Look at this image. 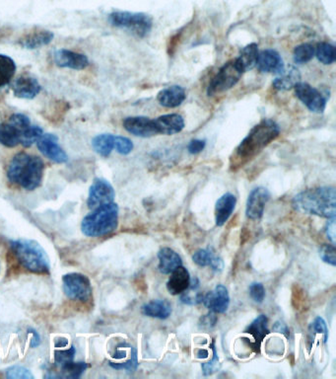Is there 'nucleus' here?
Segmentation results:
<instances>
[{
  "instance_id": "obj_21",
  "label": "nucleus",
  "mask_w": 336,
  "mask_h": 379,
  "mask_svg": "<svg viewBox=\"0 0 336 379\" xmlns=\"http://www.w3.org/2000/svg\"><path fill=\"white\" fill-rule=\"evenodd\" d=\"M171 277L167 283V289L172 296H179L186 291L191 283V275L185 267L180 266L170 274Z\"/></svg>"
},
{
  "instance_id": "obj_1",
  "label": "nucleus",
  "mask_w": 336,
  "mask_h": 379,
  "mask_svg": "<svg viewBox=\"0 0 336 379\" xmlns=\"http://www.w3.org/2000/svg\"><path fill=\"white\" fill-rule=\"evenodd\" d=\"M279 134L280 127L277 123L271 119L262 120L260 124L253 127L248 136L238 145L234 156L231 158L232 167H240L255 158L267 145L275 141Z\"/></svg>"
},
{
  "instance_id": "obj_52",
  "label": "nucleus",
  "mask_w": 336,
  "mask_h": 379,
  "mask_svg": "<svg viewBox=\"0 0 336 379\" xmlns=\"http://www.w3.org/2000/svg\"><path fill=\"white\" fill-rule=\"evenodd\" d=\"M127 357V351L123 350H120V349H116V351L115 353V355H114V358H118V360H120V358H125Z\"/></svg>"
},
{
  "instance_id": "obj_27",
  "label": "nucleus",
  "mask_w": 336,
  "mask_h": 379,
  "mask_svg": "<svg viewBox=\"0 0 336 379\" xmlns=\"http://www.w3.org/2000/svg\"><path fill=\"white\" fill-rule=\"evenodd\" d=\"M258 52H258V45L255 43L246 45L241 50L236 61L244 72L253 70L257 65Z\"/></svg>"
},
{
  "instance_id": "obj_13",
  "label": "nucleus",
  "mask_w": 336,
  "mask_h": 379,
  "mask_svg": "<svg viewBox=\"0 0 336 379\" xmlns=\"http://www.w3.org/2000/svg\"><path fill=\"white\" fill-rule=\"evenodd\" d=\"M202 303L209 311L218 314H225L230 305L227 287L223 285H217L213 291L203 296Z\"/></svg>"
},
{
  "instance_id": "obj_14",
  "label": "nucleus",
  "mask_w": 336,
  "mask_h": 379,
  "mask_svg": "<svg viewBox=\"0 0 336 379\" xmlns=\"http://www.w3.org/2000/svg\"><path fill=\"white\" fill-rule=\"evenodd\" d=\"M123 125L125 131L139 138H151L158 134L154 120L150 118L143 116L125 118Z\"/></svg>"
},
{
  "instance_id": "obj_20",
  "label": "nucleus",
  "mask_w": 336,
  "mask_h": 379,
  "mask_svg": "<svg viewBox=\"0 0 336 379\" xmlns=\"http://www.w3.org/2000/svg\"><path fill=\"white\" fill-rule=\"evenodd\" d=\"M154 122L156 125L158 134H165V136L179 134L185 127L184 118L179 114L163 115L154 119Z\"/></svg>"
},
{
  "instance_id": "obj_33",
  "label": "nucleus",
  "mask_w": 336,
  "mask_h": 379,
  "mask_svg": "<svg viewBox=\"0 0 336 379\" xmlns=\"http://www.w3.org/2000/svg\"><path fill=\"white\" fill-rule=\"evenodd\" d=\"M43 131L38 125H30L25 131L21 132L20 136V145L24 146V147H30L36 143V141L42 138Z\"/></svg>"
},
{
  "instance_id": "obj_32",
  "label": "nucleus",
  "mask_w": 336,
  "mask_h": 379,
  "mask_svg": "<svg viewBox=\"0 0 336 379\" xmlns=\"http://www.w3.org/2000/svg\"><path fill=\"white\" fill-rule=\"evenodd\" d=\"M88 367L89 365L86 362H74L73 360H70V362L61 365V378L78 379Z\"/></svg>"
},
{
  "instance_id": "obj_15",
  "label": "nucleus",
  "mask_w": 336,
  "mask_h": 379,
  "mask_svg": "<svg viewBox=\"0 0 336 379\" xmlns=\"http://www.w3.org/2000/svg\"><path fill=\"white\" fill-rule=\"evenodd\" d=\"M54 59L59 68H70V70H85L89 65V59L85 54L70 51L66 49L56 50L54 52Z\"/></svg>"
},
{
  "instance_id": "obj_34",
  "label": "nucleus",
  "mask_w": 336,
  "mask_h": 379,
  "mask_svg": "<svg viewBox=\"0 0 336 379\" xmlns=\"http://www.w3.org/2000/svg\"><path fill=\"white\" fill-rule=\"evenodd\" d=\"M315 57V47L311 44H302L295 48L293 59L295 63L304 65Z\"/></svg>"
},
{
  "instance_id": "obj_44",
  "label": "nucleus",
  "mask_w": 336,
  "mask_h": 379,
  "mask_svg": "<svg viewBox=\"0 0 336 379\" xmlns=\"http://www.w3.org/2000/svg\"><path fill=\"white\" fill-rule=\"evenodd\" d=\"M212 350H213V358H212L211 362H205V364L201 365L204 376H211V374H213L219 367L218 356H217V351L216 349H215L214 344L212 345Z\"/></svg>"
},
{
  "instance_id": "obj_7",
  "label": "nucleus",
  "mask_w": 336,
  "mask_h": 379,
  "mask_svg": "<svg viewBox=\"0 0 336 379\" xmlns=\"http://www.w3.org/2000/svg\"><path fill=\"white\" fill-rule=\"evenodd\" d=\"M243 74V70L238 65L236 59L225 63L210 81L207 88L208 96L220 94L234 88Z\"/></svg>"
},
{
  "instance_id": "obj_36",
  "label": "nucleus",
  "mask_w": 336,
  "mask_h": 379,
  "mask_svg": "<svg viewBox=\"0 0 336 379\" xmlns=\"http://www.w3.org/2000/svg\"><path fill=\"white\" fill-rule=\"evenodd\" d=\"M319 257L324 263L330 265V266H336V248L335 244H324L319 248Z\"/></svg>"
},
{
  "instance_id": "obj_37",
  "label": "nucleus",
  "mask_w": 336,
  "mask_h": 379,
  "mask_svg": "<svg viewBox=\"0 0 336 379\" xmlns=\"http://www.w3.org/2000/svg\"><path fill=\"white\" fill-rule=\"evenodd\" d=\"M6 378L9 379H33L34 376L26 367L21 365H14L9 367L6 372Z\"/></svg>"
},
{
  "instance_id": "obj_35",
  "label": "nucleus",
  "mask_w": 336,
  "mask_h": 379,
  "mask_svg": "<svg viewBox=\"0 0 336 379\" xmlns=\"http://www.w3.org/2000/svg\"><path fill=\"white\" fill-rule=\"evenodd\" d=\"M215 254L211 248L200 249L193 255V261L200 267H209Z\"/></svg>"
},
{
  "instance_id": "obj_26",
  "label": "nucleus",
  "mask_w": 336,
  "mask_h": 379,
  "mask_svg": "<svg viewBox=\"0 0 336 379\" xmlns=\"http://www.w3.org/2000/svg\"><path fill=\"white\" fill-rule=\"evenodd\" d=\"M279 76L273 81V86L277 90L287 91L294 88L299 82H301V73L295 66L284 68Z\"/></svg>"
},
{
  "instance_id": "obj_40",
  "label": "nucleus",
  "mask_w": 336,
  "mask_h": 379,
  "mask_svg": "<svg viewBox=\"0 0 336 379\" xmlns=\"http://www.w3.org/2000/svg\"><path fill=\"white\" fill-rule=\"evenodd\" d=\"M75 351L74 347L67 349V350H58L54 351V362H56V367H61V365L66 364V362L73 360L74 358Z\"/></svg>"
},
{
  "instance_id": "obj_51",
  "label": "nucleus",
  "mask_w": 336,
  "mask_h": 379,
  "mask_svg": "<svg viewBox=\"0 0 336 379\" xmlns=\"http://www.w3.org/2000/svg\"><path fill=\"white\" fill-rule=\"evenodd\" d=\"M68 345V340L66 338H59L54 342V347L56 348H65Z\"/></svg>"
},
{
  "instance_id": "obj_46",
  "label": "nucleus",
  "mask_w": 336,
  "mask_h": 379,
  "mask_svg": "<svg viewBox=\"0 0 336 379\" xmlns=\"http://www.w3.org/2000/svg\"><path fill=\"white\" fill-rule=\"evenodd\" d=\"M336 223L335 218L328 219V223H326V228H324V232H326V237L331 243L335 244L336 241Z\"/></svg>"
},
{
  "instance_id": "obj_30",
  "label": "nucleus",
  "mask_w": 336,
  "mask_h": 379,
  "mask_svg": "<svg viewBox=\"0 0 336 379\" xmlns=\"http://www.w3.org/2000/svg\"><path fill=\"white\" fill-rule=\"evenodd\" d=\"M16 63L12 59L6 54H0V88L8 85L14 77Z\"/></svg>"
},
{
  "instance_id": "obj_18",
  "label": "nucleus",
  "mask_w": 336,
  "mask_h": 379,
  "mask_svg": "<svg viewBox=\"0 0 336 379\" xmlns=\"http://www.w3.org/2000/svg\"><path fill=\"white\" fill-rule=\"evenodd\" d=\"M255 66H258L260 72L274 73V74H280L285 68L280 54L271 49L258 52L257 65Z\"/></svg>"
},
{
  "instance_id": "obj_23",
  "label": "nucleus",
  "mask_w": 336,
  "mask_h": 379,
  "mask_svg": "<svg viewBox=\"0 0 336 379\" xmlns=\"http://www.w3.org/2000/svg\"><path fill=\"white\" fill-rule=\"evenodd\" d=\"M157 256L158 260H159L158 269H159L160 273L163 274V275H170L178 267L182 266V258L173 249L169 247L162 248L158 252Z\"/></svg>"
},
{
  "instance_id": "obj_42",
  "label": "nucleus",
  "mask_w": 336,
  "mask_h": 379,
  "mask_svg": "<svg viewBox=\"0 0 336 379\" xmlns=\"http://www.w3.org/2000/svg\"><path fill=\"white\" fill-rule=\"evenodd\" d=\"M9 123L14 125L16 129L20 132L25 131L27 127L31 125V121L24 114H13L10 119H9Z\"/></svg>"
},
{
  "instance_id": "obj_39",
  "label": "nucleus",
  "mask_w": 336,
  "mask_h": 379,
  "mask_svg": "<svg viewBox=\"0 0 336 379\" xmlns=\"http://www.w3.org/2000/svg\"><path fill=\"white\" fill-rule=\"evenodd\" d=\"M115 150L120 154L127 155L134 150V143L125 136H115Z\"/></svg>"
},
{
  "instance_id": "obj_47",
  "label": "nucleus",
  "mask_w": 336,
  "mask_h": 379,
  "mask_svg": "<svg viewBox=\"0 0 336 379\" xmlns=\"http://www.w3.org/2000/svg\"><path fill=\"white\" fill-rule=\"evenodd\" d=\"M205 145H207V141H201V139H193L187 146V150L191 154H198L204 150Z\"/></svg>"
},
{
  "instance_id": "obj_17",
  "label": "nucleus",
  "mask_w": 336,
  "mask_h": 379,
  "mask_svg": "<svg viewBox=\"0 0 336 379\" xmlns=\"http://www.w3.org/2000/svg\"><path fill=\"white\" fill-rule=\"evenodd\" d=\"M244 333L253 338V341H248L249 346H251L255 353H260L262 342L265 337L269 334V318L266 315H258L257 318L246 327Z\"/></svg>"
},
{
  "instance_id": "obj_16",
  "label": "nucleus",
  "mask_w": 336,
  "mask_h": 379,
  "mask_svg": "<svg viewBox=\"0 0 336 379\" xmlns=\"http://www.w3.org/2000/svg\"><path fill=\"white\" fill-rule=\"evenodd\" d=\"M13 93L16 97L21 99H34L42 90V86L35 77L29 74H22L18 76L14 81L11 83Z\"/></svg>"
},
{
  "instance_id": "obj_11",
  "label": "nucleus",
  "mask_w": 336,
  "mask_h": 379,
  "mask_svg": "<svg viewBox=\"0 0 336 379\" xmlns=\"http://www.w3.org/2000/svg\"><path fill=\"white\" fill-rule=\"evenodd\" d=\"M36 146L43 156L56 163L63 164L68 161V155L58 143V136L52 134H43L36 141Z\"/></svg>"
},
{
  "instance_id": "obj_38",
  "label": "nucleus",
  "mask_w": 336,
  "mask_h": 379,
  "mask_svg": "<svg viewBox=\"0 0 336 379\" xmlns=\"http://www.w3.org/2000/svg\"><path fill=\"white\" fill-rule=\"evenodd\" d=\"M109 367H113V369H125L127 371H136L137 367H138V360H137V354L136 351L134 349H132V358L127 362H109Z\"/></svg>"
},
{
  "instance_id": "obj_41",
  "label": "nucleus",
  "mask_w": 336,
  "mask_h": 379,
  "mask_svg": "<svg viewBox=\"0 0 336 379\" xmlns=\"http://www.w3.org/2000/svg\"><path fill=\"white\" fill-rule=\"evenodd\" d=\"M311 330L314 332V334H321L324 336V344L328 342V329L326 326V322L321 316H317L315 319L314 322L311 324Z\"/></svg>"
},
{
  "instance_id": "obj_19",
  "label": "nucleus",
  "mask_w": 336,
  "mask_h": 379,
  "mask_svg": "<svg viewBox=\"0 0 336 379\" xmlns=\"http://www.w3.org/2000/svg\"><path fill=\"white\" fill-rule=\"evenodd\" d=\"M237 205L236 196L231 193L224 194L215 205V223L221 227L229 221Z\"/></svg>"
},
{
  "instance_id": "obj_50",
  "label": "nucleus",
  "mask_w": 336,
  "mask_h": 379,
  "mask_svg": "<svg viewBox=\"0 0 336 379\" xmlns=\"http://www.w3.org/2000/svg\"><path fill=\"white\" fill-rule=\"evenodd\" d=\"M273 331H275V332L277 333H280V334H283L284 336H286L287 338H289V328L287 327V325L284 323V322H276V323L273 325Z\"/></svg>"
},
{
  "instance_id": "obj_12",
  "label": "nucleus",
  "mask_w": 336,
  "mask_h": 379,
  "mask_svg": "<svg viewBox=\"0 0 336 379\" xmlns=\"http://www.w3.org/2000/svg\"><path fill=\"white\" fill-rule=\"evenodd\" d=\"M271 200V193L264 187L253 189L246 201V214L249 218L258 221L264 214L265 205Z\"/></svg>"
},
{
  "instance_id": "obj_24",
  "label": "nucleus",
  "mask_w": 336,
  "mask_h": 379,
  "mask_svg": "<svg viewBox=\"0 0 336 379\" xmlns=\"http://www.w3.org/2000/svg\"><path fill=\"white\" fill-rule=\"evenodd\" d=\"M54 35L48 30H39L31 32L20 39L19 45L24 49L36 50L45 47L52 42Z\"/></svg>"
},
{
  "instance_id": "obj_31",
  "label": "nucleus",
  "mask_w": 336,
  "mask_h": 379,
  "mask_svg": "<svg viewBox=\"0 0 336 379\" xmlns=\"http://www.w3.org/2000/svg\"><path fill=\"white\" fill-rule=\"evenodd\" d=\"M315 56L324 65H333L336 59L335 47L329 43H319L317 48H315Z\"/></svg>"
},
{
  "instance_id": "obj_49",
  "label": "nucleus",
  "mask_w": 336,
  "mask_h": 379,
  "mask_svg": "<svg viewBox=\"0 0 336 379\" xmlns=\"http://www.w3.org/2000/svg\"><path fill=\"white\" fill-rule=\"evenodd\" d=\"M28 334L32 335L31 343H30V347L31 348H36V347L40 346L41 345V336L38 332L33 328L28 329Z\"/></svg>"
},
{
  "instance_id": "obj_9",
  "label": "nucleus",
  "mask_w": 336,
  "mask_h": 379,
  "mask_svg": "<svg viewBox=\"0 0 336 379\" xmlns=\"http://www.w3.org/2000/svg\"><path fill=\"white\" fill-rule=\"evenodd\" d=\"M116 192L111 183L103 178H96L89 189L87 205L93 211L100 205L114 202Z\"/></svg>"
},
{
  "instance_id": "obj_45",
  "label": "nucleus",
  "mask_w": 336,
  "mask_h": 379,
  "mask_svg": "<svg viewBox=\"0 0 336 379\" xmlns=\"http://www.w3.org/2000/svg\"><path fill=\"white\" fill-rule=\"evenodd\" d=\"M214 312L210 311L209 314L204 315V316L201 317L200 321V327L201 329H211L216 325L217 316L215 315Z\"/></svg>"
},
{
  "instance_id": "obj_22",
  "label": "nucleus",
  "mask_w": 336,
  "mask_h": 379,
  "mask_svg": "<svg viewBox=\"0 0 336 379\" xmlns=\"http://www.w3.org/2000/svg\"><path fill=\"white\" fill-rule=\"evenodd\" d=\"M186 90L179 85L170 86L160 91L158 102L166 108H177L186 100Z\"/></svg>"
},
{
  "instance_id": "obj_28",
  "label": "nucleus",
  "mask_w": 336,
  "mask_h": 379,
  "mask_svg": "<svg viewBox=\"0 0 336 379\" xmlns=\"http://www.w3.org/2000/svg\"><path fill=\"white\" fill-rule=\"evenodd\" d=\"M93 150L102 157H109L115 150V136L109 134H99L92 141Z\"/></svg>"
},
{
  "instance_id": "obj_6",
  "label": "nucleus",
  "mask_w": 336,
  "mask_h": 379,
  "mask_svg": "<svg viewBox=\"0 0 336 379\" xmlns=\"http://www.w3.org/2000/svg\"><path fill=\"white\" fill-rule=\"evenodd\" d=\"M109 22L116 28L127 30L139 38L147 36L152 29V19L144 13L116 11L109 14Z\"/></svg>"
},
{
  "instance_id": "obj_10",
  "label": "nucleus",
  "mask_w": 336,
  "mask_h": 379,
  "mask_svg": "<svg viewBox=\"0 0 336 379\" xmlns=\"http://www.w3.org/2000/svg\"><path fill=\"white\" fill-rule=\"evenodd\" d=\"M294 89L298 99L313 113L322 114L326 110V100L317 89L306 82H299Z\"/></svg>"
},
{
  "instance_id": "obj_48",
  "label": "nucleus",
  "mask_w": 336,
  "mask_h": 379,
  "mask_svg": "<svg viewBox=\"0 0 336 379\" xmlns=\"http://www.w3.org/2000/svg\"><path fill=\"white\" fill-rule=\"evenodd\" d=\"M209 267L214 272H217V273H220V272L223 271L225 265H224V261L222 258L219 257V256L215 255Z\"/></svg>"
},
{
  "instance_id": "obj_43",
  "label": "nucleus",
  "mask_w": 336,
  "mask_h": 379,
  "mask_svg": "<svg viewBox=\"0 0 336 379\" xmlns=\"http://www.w3.org/2000/svg\"><path fill=\"white\" fill-rule=\"evenodd\" d=\"M249 289H250V296L255 303H264L265 289L264 285L262 283H253Z\"/></svg>"
},
{
  "instance_id": "obj_29",
  "label": "nucleus",
  "mask_w": 336,
  "mask_h": 379,
  "mask_svg": "<svg viewBox=\"0 0 336 379\" xmlns=\"http://www.w3.org/2000/svg\"><path fill=\"white\" fill-rule=\"evenodd\" d=\"M21 132L18 131L10 123L0 124V143L6 147H15L20 145Z\"/></svg>"
},
{
  "instance_id": "obj_3",
  "label": "nucleus",
  "mask_w": 336,
  "mask_h": 379,
  "mask_svg": "<svg viewBox=\"0 0 336 379\" xmlns=\"http://www.w3.org/2000/svg\"><path fill=\"white\" fill-rule=\"evenodd\" d=\"M43 171L45 163L41 157L19 152L9 164L8 177L13 184L19 185L27 191H34L42 184Z\"/></svg>"
},
{
  "instance_id": "obj_53",
  "label": "nucleus",
  "mask_w": 336,
  "mask_h": 379,
  "mask_svg": "<svg viewBox=\"0 0 336 379\" xmlns=\"http://www.w3.org/2000/svg\"><path fill=\"white\" fill-rule=\"evenodd\" d=\"M208 357H209V351H208L207 350H204V349H200V350L198 351V358H207Z\"/></svg>"
},
{
  "instance_id": "obj_2",
  "label": "nucleus",
  "mask_w": 336,
  "mask_h": 379,
  "mask_svg": "<svg viewBox=\"0 0 336 379\" xmlns=\"http://www.w3.org/2000/svg\"><path fill=\"white\" fill-rule=\"evenodd\" d=\"M295 211L324 218H335L336 191L335 187L308 189L292 200Z\"/></svg>"
},
{
  "instance_id": "obj_5",
  "label": "nucleus",
  "mask_w": 336,
  "mask_h": 379,
  "mask_svg": "<svg viewBox=\"0 0 336 379\" xmlns=\"http://www.w3.org/2000/svg\"><path fill=\"white\" fill-rule=\"evenodd\" d=\"M10 247L18 261L27 270L39 275L50 274V259L40 243L31 239H18L10 241Z\"/></svg>"
},
{
  "instance_id": "obj_25",
  "label": "nucleus",
  "mask_w": 336,
  "mask_h": 379,
  "mask_svg": "<svg viewBox=\"0 0 336 379\" xmlns=\"http://www.w3.org/2000/svg\"><path fill=\"white\" fill-rule=\"evenodd\" d=\"M143 314L151 318L165 320L172 314V305L166 299H156L143 305Z\"/></svg>"
},
{
  "instance_id": "obj_8",
  "label": "nucleus",
  "mask_w": 336,
  "mask_h": 379,
  "mask_svg": "<svg viewBox=\"0 0 336 379\" xmlns=\"http://www.w3.org/2000/svg\"><path fill=\"white\" fill-rule=\"evenodd\" d=\"M63 284L65 296L72 300L87 303L92 296L90 280L83 274H66L63 277Z\"/></svg>"
},
{
  "instance_id": "obj_4",
  "label": "nucleus",
  "mask_w": 336,
  "mask_h": 379,
  "mask_svg": "<svg viewBox=\"0 0 336 379\" xmlns=\"http://www.w3.org/2000/svg\"><path fill=\"white\" fill-rule=\"evenodd\" d=\"M118 225V205L107 203L93 209L81 223V230L88 237H101L111 234Z\"/></svg>"
}]
</instances>
